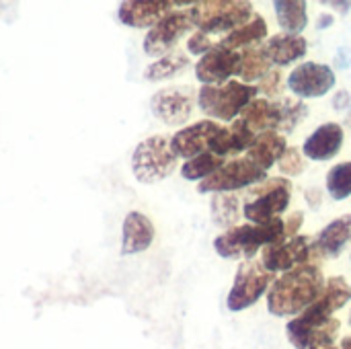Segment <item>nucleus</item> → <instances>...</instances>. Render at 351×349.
Listing matches in <instances>:
<instances>
[{"label": "nucleus", "instance_id": "obj_1", "mask_svg": "<svg viewBox=\"0 0 351 349\" xmlns=\"http://www.w3.org/2000/svg\"><path fill=\"white\" fill-rule=\"evenodd\" d=\"M351 300V286L346 278H331L323 294L296 319L286 325V335L296 349L329 348L339 333V321L333 313L343 309Z\"/></svg>", "mask_w": 351, "mask_h": 349}, {"label": "nucleus", "instance_id": "obj_2", "mask_svg": "<svg viewBox=\"0 0 351 349\" xmlns=\"http://www.w3.org/2000/svg\"><path fill=\"white\" fill-rule=\"evenodd\" d=\"M325 284L321 267L313 263L286 272L269 288L267 311L274 317H298L323 294Z\"/></svg>", "mask_w": 351, "mask_h": 349}, {"label": "nucleus", "instance_id": "obj_3", "mask_svg": "<svg viewBox=\"0 0 351 349\" xmlns=\"http://www.w3.org/2000/svg\"><path fill=\"white\" fill-rule=\"evenodd\" d=\"M286 241L284 220L276 218L267 224H241L228 228L214 241V249L224 259L247 257L251 259L259 249Z\"/></svg>", "mask_w": 351, "mask_h": 349}, {"label": "nucleus", "instance_id": "obj_4", "mask_svg": "<svg viewBox=\"0 0 351 349\" xmlns=\"http://www.w3.org/2000/svg\"><path fill=\"white\" fill-rule=\"evenodd\" d=\"M187 10L193 21V27H197L206 35H228L234 29L247 25L255 16L253 4L243 0H204L193 2Z\"/></svg>", "mask_w": 351, "mask_h": 349}, {"label": "nucleus", "instance_id": "obj_5", "mask_svg": "<svg viewBox=\"0 0 351 349\" xmlns=\"http://www.w3.org/2000/svg\"><path fill=\"white\" fill-rule=\"evenodd\" d=\"M257 86L230 80L222 86H202L197 93L199 109L220 121H232L237 115H241L257 95Z\"/></svg>", "mask_w": 351, "mask_h": 349}, {"label": "nucleus", "instance_id": "obj_6", "mask_svg": "<svg viewBox=\"0 0 351 349\" xmlns=\"http://www.w3.org/2000/svg\"><path fill=\"white\" fill-rule=\"evenodd\" d=\"M177 169V156L171 148V140L165 136H150L140 142L132 154V171L140 183L152 185Z\"/></svg>", "mask_w": 351, "mask_h": 349}, {"label": "nucleus", "instance_id": "obj_7", "mask_svg": "<svg viewBox=\"0 0 351 349\" xmlns=\"http://www.w3.org/2000/svg\"><path fill=\"white\" fill-rule=\"evenodd\" d=\"M251 195L253 200H249L243 210L245 218L253 224H267L290 206L292 183L286 177L265 179L251 189Z\"/></svg>", "mask_w": 351, "mask_h": 349}, {"label": "nucleus", "instance_id": "obj_8", "mask_svg": "<svg viewBox=\"0 0 351 349\" xmlns=\"http://www.w3.org/2000/svg\"><path fill=\"white\" fill-rule=\"evenodd\" d=\"M271 280H274V274L267 272L261 261H251V259L245 261L239 267L232 288L228 292V298H226L228 311L241 313L253 306L267 292Z\"/></svg>", "mask_w": 351, "mask_h": 349}, {"label": "nucleus", "instance_id": "obj_9", "mask_svg": "<svg viewBox=\"0 0 351 349\" xmlns=\"http://www.w3.org/2000/svg\"><path fill=\"white\" fill-rule=\"evenodd\" d=\"M267 179L265 171H261L257 165H253L249 158H239L232 163H224L222 169H218L212 177L199 181L197 191L199 193H230L237 189H245L257 183H263Z\"/></svg>", "mask_w": 351, "mask_h": 349}, {"label": "nucleus", "instance_id": "obj_10", "mask_svg": "<svg viewBox=\"0 0 351 349\" xmlns=\"http://www.w3.org/2000/svg\"><path fill=\"white\" fill-rule=\"evenodd\" d=\"M315 247L311 237H294L290 241H282L263 249L261 263L267 272H292L304 263H308L315 255Z\"/></svg>", "mask_w": 351, "mask_h": 349}, {"label": "nucleus", "instance_id": "obj_11", "mask_svg": "<svg viewBox=\"0 0 351 349\" xmlns=\"http://www.w3.org/2000/svg\"><path fill=\"white\" fill-rule=\"evenodd\" d=\"M193 27L189 10H173L160 23H156L144 37V51L152 58L167 56L175 43Z\"/></svg>", "mask_w": 351, "mask_h": 349}, {"label": "nucleus", "instance_id": "obj_12", "mask_svg": "<svg viewBox=\"0 0 351 349\" xmlns=\"http://www.w3.org/2000/svg\"><path fill=\"white\" fill-rule=\"evenodd\" d=\"M335 86V72L327 64L302 62L288 76V88L300 99L325 97Z\"/></svg>", "mask_w": 351, "mask_h": 349}, {"label": "nucleus", "instance_id": "obj_13", "mask_svg": "<svg viewBox=\"0 0 351 349\" xmlns=\"http://www.w3.org/2000/svg\"><path fill=\"white\" fill-rule=\"evenodd\" d=\"M195 105V91L191 86H173V88H162L158 91L152 101V113L167 125H183Z\"/></svg>", "mask_w": 351, "mask_h": 349}, {"label": "nucleus", "instance_id": "obj_14", "mask_svg": "<svg viewBox=\"0 0 351 349\" xmlns=\"http://www.w3.org/2000/svg\"><path fill=\"white\" fill-rule=\"evenodd\" d=\"M222 125L204 119L197 121L193 125H187L183 130H179L173 138H171V148L175 152L177 158H195L199 154H206L212 150V144L216 142V138L222 134Z\"/></svg>", "mask_w": 351, "mask_h": 349}, {"label": "nucleus", "instance_id": "obj_15", "mask_svg": "<svg viewBox=\"0 0 351 349\" xmlns=\"http://www.w3.org/2000/svg\"><path fill=\"white\" fill-rule=\"evenodd\" d=\"M239 51H230L226 47L216 45L195 64V78L204 82V86H222L230 82V76L239 74Z\"/></svg>", "mask_w": 351, "mask_h": 349}, {"label": "nucleus", "instance_id": "obj_16", "mask_svg": "<svg viewBox=\"0 0 351 349\" xmlns=\"http://www.w3.org/2000/svg\"><path fill=\"white\" fill-rule=\"evenodd\" d=\"M191 2H173V0H128L119 4V21L128 27L142 29V27H154L160 23L167 14L173 12L175 6H185Z\"/></svg>", "mask_w": 351, "mask_h": 349}, {"label": "nucleus", "instance_id": "obj_17", "mask_svg": "<svg viewBox=\"0 0 351 349\" xmlns=\"http://www.w3.org/2000/svg\"><path fill=\"white\" fill-rule=\"evenodd\" d=\"M343 146V128L327 121L319 125L304 142L302 152L311 160H331Z\"/></svg>", "mask_w": 351, "mask_h": 349}, {"label": "nucleus", "instance_id": "obj_18", "mask_svg": "<svg viewBox=\"0 0 351 349\" xmlns=\"http://www.w3.org/2000/svg\"><path fill=\"white\" fill-rule=\"evenodd\" d=\"M154 241V226L148 216L140 212H130L123 218L121 230V255H136L150 249Z\"/></svg>", "mask_w": 351, "mask_h": 349}, {"label": "nucleus", "instance_id": "obj_19", "mask_svg": "<svg viewBox=\"0 0 351 349\" xmlns=\"http://www.w3.org/2000/svg\"><path fill=\"white\" fill-rule=\"evenodd\" d=\"M286 150H288L286 136H282L278 132H263L255 138L253 146L247 150V158L253 165H257L261 171L267 173V169H271L276 163H280V158L284 156Z\"/></svg>", "mask_w": 351, "mask_h": 349}, {"label": "nucleus", "instance_id": "obj_20", "mask_svg": "<svg viewBox=\"0 0 351 349\" xmlns=\"http://www.w3.org/2000/svg\"><path fill=\"white\" fill-rule=\"evenodd\" d=\"M255 132L239 117L230 128H224L222 134L216 138V142L212 144V154L224 158V156H232L239 152H245L253 146L255 142Z\"/></svg>", "mask_w": 351, "mask_h": 349}, {"label": "nucleus", "instance_id": "obj_21", "mask_svg": "<svg viewBox=\"0 0 351 349\" xmlns=\"http://www.w3.org/2000/svg\"><path fill=\"white\" fill-rule=\"evenodd\" d=\"M306 49H308L306 39L294 33H278L269 37V41L265 43V51L271 64H278V66H288L300 60L306 53Z\"/></svg>", "mask_w": 351, "mask_h": 349}, {"label": "nucleus", "instance_id": "obj_22", "mask_svg": "<svg viewBox=\"0 0 351 349\" xmlns=\"http://www.w3.org/2000/svg\"><path fill=\"white\" fill-rule=\"evenodd\" d=\"M241 119L253 132H278L282 128V111L280 103H269L265 99H255L243 113Z\"/></svg>", "mask_w": 351, "mask_h": 349}, {"label": "nucleus", "instance_id": "obj_23", "mask_svg": "<svg viewBox=\"0 0 351 349\" xmlns=\"http://www.w3.org/2000/svg\"><path fill=\"white\" fill-rule=\"evenodd\" d=\"M351 241V214H346L331 224H327L321 232L319 239L315 241V249L321 255L327 257H337L343 247Z\"/></svg>", "mask_w": 351, "mask_h": 349}, {"label": "nucleus", "instance_id": "obj_24", "mask_svg": "<svg viewBox=\"0 0 351 349\" xmlns=\"http://www.w3.org/2000/svg\"><path fill=\"white\" fill-rule=\"evenodd\" d=\"M267 37V23L261 14H255L247 25L234 29L232 33L224 35L222 41H218L220 47H226L230 51H237L239 47H253L261 39Z\"/></svg>", "mask_w": 351, "mask_h": 349}, {"label": "nucleus", "instance_id": "obj_25", "mask_svg": "<svg viewBox=\"0 0 351 349\" xmlns=\"http://www.w3.org/2000/svg\"><path fill=\"white\" fill-rule=\"evenodd\" d=\"M274 10H276L278 23L284 29V33L298 35L308 25L306 2H302V0H276Z\"/></svg>", "mask_w": 351, "mask_h": 349}, {"label": "nucleus", "instance_id": "obj_26", "mask_svg": "<svg viewBox=\"0 0 351 349\" xmlns=\"http://www.w3.org/2000/svg\"><path fill=\"white\" fill-rule=\"evenodd\" d=\"M271 72V60L265 51V47L253 45L247 47L241 53V64H239V76L243 78L245 84L253 82V80H261L263 76H267Z\"/></svg>", "mask_w": 351, "mask_h": 349}, {"label": "nucleus", "instance_id": "obj_27", "mask_svg": "<svg viewBox=\"0 0 351 349\" xmlns=\"http://www.w3.org/2000/svg\"><path fill=\"white\" fill-rule=\"evenodd\" d=\"M189 66L187 53L183 51H171L162 58H158L156 62H152L146 70H144V78L150 82H158V80H167L179 72H183Z\"/></svg>", "mask_w": 351, "mask_h": 349}, {"label": "nucleus", "instance_id": "obj_28", "mask_svg": "<svg viewBox=\"0 0 351 349\" xmlns=\"http://www.w3.org/2000/svg\"><path fill=\"white\" fill-rule=\"evenodd\" d=\"M222 167H224V158H220L212 152H206V154H199V156L187 160L181 167V175L187 181H204V179L212 177Z\"/></svg>", "mask_w": 351, "mask_h": 349}, {"label": "nucleus", "instance_id": "obj_29", "mask_svg": "<svg viewBox=\"0 0 351 349\" xmlns=\"http://www.w3.org/2000/svg\"><path fill=\"white\" fill-rule=\"evenodd\" d=\"M212 218L218 226H237L239 197L234 193H216L212 197Z\"/></svg>", "mask_w": 351, "mask_h": 349}, {"label": "nucleus", "instance_id": "obj_30", "mask_svg": "<svg viewBox=\"0 0 351 349\" xmlns=\"http://www.w3.org/2000/svg\"><path fill=\"white\" fill-rule=\"evenodd\" d=\"M327 191L335 202L351 195V163H339L327 173Z\"/></svg>", "mask_w": 351, "mask_h": 349}, {"label": "nucleus", "instance_id": "obj_31", "mask_svg": "<svg viewBox=\"0 0 351 349\" xmlns=\"http://www.w3.org/2000/svg\"><path fill=\"white\" fill-rule=\"evenodd\" d=\"M278 103H280V111H282V128L280 130L290 134V132H294L298 121L306 117L308 107L300 101H294V99H284Z\"/></svg>", "mask_w": 351, "mask_h": 349}, {"label": "nucleus", "instance_id": "obj_32", "mask_svg": "<svg viewBox=\"0 0 351 349\" xmlns=\"http://www.w3.org/2000/svg\"><path fill=\"white\" fill-rule=\"evenodd\" d=\"M280 171H282V175H300L304 169H306V163H304V158H302V154H300V150L298 148H288L286 152H284V156L280 158Z\"/></svg>", "mask_w": 351, "mask_h": 349}, {"label": "nucleus", "instance_id": "obj_33", "mask_svg": "<svg viewBox=\"0 0 351 349\" xmlns=\"http://www.w3.org/2000/svg\"><path fill=\"white\" fill-rule=\"evenodd\" d=\"M216 45H218V43L212 39V35H206V33H202V31L193 33V35L189 37V41H187V49H189L191 53H195V56H206V53L212 51Z\"/></svg>", "mask_w": 351, "mask_h": 349}, {"label": "nucleus", "instance_id": "obj_34", "mask_svg": "<svg viewBox=\"0 0 351 349\" xmlns=\"http://www.w3.org/2000/svg\"><path fill=\"white\" fill-rule=\"evenodd\" d=\"M280 84H282V74H280L278 70H271L267 76H263V78L259 80L257 91H259V93H265V95H269V97H274V95L280 93Z\"/></svg>", "mask_w": 351, "mask_h": 349}, {"label": "nucleus", "instance_id": "obj_35", "mask_svg": "<svg viewBox=\"0 0 351 349\" xmlns=\"http://www.w3.org/2000/svg\"><path fill=\"white\" fill-rule=\"evenodd\" d=\"M302 222H304V214H302V212H294V214H290V216H288V220L284 222V226H286V239H294V237H296V232L300 230Z\"/></svg>", "mask_w": 351, "mask_h": 349}, {"label": "nucleus", "instance_id": "obj_36", "mask_svg": "<svg viewBox=\"0 0 351 349\" xmlns=\"http://www.w3.org/2000/svg\"><path fill=\"white\" fill-rule=\"evenodd\" d=\"M333 107L335 109H350V95H348V91H339L337 95H335V99H333Z\"/></svg>", "mask_w": 351, "mask_h": 349}, {"label": "nucleus", "instance_id": "obj_37", "mask_svg": "<svg viewBox=\"0 0 351 349\" xmlns=\"http://www.w3.org/2000/svg\"><path fill=\"white\" fill-rule=\"evenodd\" d=\"M306 200L311 202V206L321 204V191H317V189H308V191H306Z\"/></svg>", "mask_w": 351, "mask_h": 349}, {"label": "nucleus", "instance_id": "obj_38", "mask_svg": "<svg viewBox=\"0 0 351 349\" xmlns=\"http://www.w3.org/2000/svg\"><path fill=\"white\" fill-rule=\"evenodd\" d=\"M331 23H333V16L331 14H321L319 21H317L319 29H327V27H331Z\"/></svg>", "mask_w": 351, "mask_h": 349}, {"label": "nucleus", "instance_id": "obj_39", "mask_svg": "<svg viewBox=\"0 0 351 349\" xmlns=\"http://www.w3.org/2000/svg\"><path fill=\"white\" fill-rule=\"evenodd\" d=\"M329 4H331L333 8H337L341 14H348L351 10V2H329Z\"/></svg>", "mask_w": 351, "mask_h": 349}, {"label": "nucleus", "instance_id": "obj_40", "mask_svg": "<svg viewBox=\"0 0 351 349\" xmlns=\"http://www.w3.org/2000/svg\"><path fill=\"white\" fill-rule=\"evenodd\" d=\"M339 349H351V337H346L343 341H341V346Z\"/></svg>", "mask_w": 351, "mask_h": 349}, {"label": "nucleus", "instance_id": "obj_41", "mask_svg": "<svg viewBox=\"0 0 351 349\" xmlns=\"http://www.w3.org/2000/svg\"><path fill=\"white\" fill-rule=\"evenodd\" d=\"M313 349H339V348H335V346H329V348H313Z\"/></svg>", "mask_w": 351, "mask_h": 349}, {"label": "nucleus", "instance_id": "obj_42", "mask_svg": "<svg viewBox=\"0 0 351 349\" xmlns=\"http://www.w3.org/2000/svg\"><path fill=\"white\" fill-rule=\"evenodd\" d=\"M348 125H350V128H351V113H350V115H348Z\"/></svg>", "mask_w": 351, "mask_h": 349}, {"label": "nucleus", "instance_id": "obj_43", "mask_svg": "<svg viewBox=\"0 0 351 349\" xmlns=\"http://www.w3.org/2000/svg\"><path fill=\"white\" fill-rule=\"evenodd\" d=\"M350 325H351V313H350Z\"/></svg>", "mask_w": 351, "mask_h": 349}]
</instances>
